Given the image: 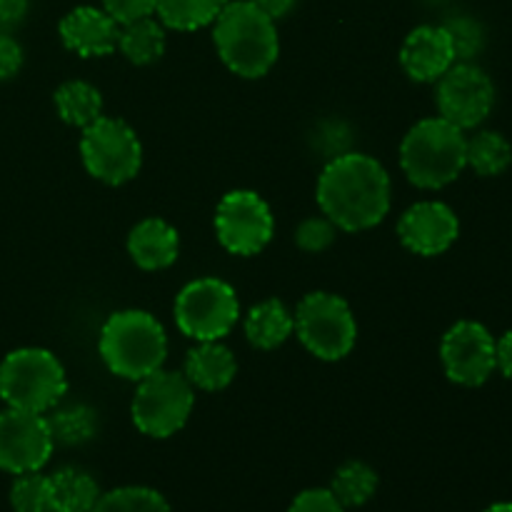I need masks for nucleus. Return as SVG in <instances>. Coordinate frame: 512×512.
<instances>
[{"instance_id": "obj_1", "label": "nucleus", "mask_w": 512, "mask_h": 512, "mask_svg": "<svg viewBox=\"0 0 512 512\" xmlns=\"http://www.w3.org/2000/svg\"><path fill=\"white\" fill-rule=\"evenodd\" d=\"M318 205L335 228L350 233L373 228L390 210L388 173L370 155H335L318 180Z\"/></svg>"}, {"instance_id": "obj_2", "label": "nucleus", "mask_w": 512, "mask_h": 512, "mask_svg": "<svg viewBox=\"0 0 512 512\" xmlns=\"http://www.w3.org/2000/svg\"><path fill=\"white\" fill-rule=\"evenodd\" d=\"M213 40L223 63L243 78H263L280 53L275 20L250 0L225 5L215 20Z\"/></svg>"}, {"instance_id": "obj_3", "label": "nucleus", "mask_w": 512, "mask_h": 512, "mask_svg": "<svg viewBox=\"0 0 512 512\" xmlns=\"http://www.w3.org/2000/svg\"><path fill=\"white\" fill-rule=\"evenodd\" d=\"M100 355L110 373L143 380L163 368L168 338L163 325L145 310H120L100 330Z\"/></svg>"}, {"instance_id": "obj_4", "label": "nucleus", "mask_w": 512, "mask_h": 512, "mask_svg": "<svg viewBox=\"0 0 512 512\" xmlns=\"http://www.w3.org/2000/svg\"><path fill=\"white\" fill-rule=\"evenodd\" d=\"M465 148L468 138L458 125L448 123L445 118H428L420 120L405 135L400 163L410 183L425 190H438L463 173L468 165Z\"/></svg>"}, {"instance_id": "obj_5", "label": "nucleus", "mask_w": 512, "mask_h": 512, "mask_svg": "<svg viewBox=\"0 0 512 512\" xmlns=\"http://www.w3.org/2000/svg\"><path fill=\"white\" fill-rule=\"evenodd\" d=\"M68 390L65 370L50 350L20 348L0 363V398L8 408L48 413Z\"/></svg>"}, {"instance_id": "obj_6", "label": "nucleus", "mask_w": 512, "mask_h": 512, "mask_svg": "<svg viewBox=\"0 0 512 512\" xmlns=\"http://www.w3.org/2000/svg\"><path fill=\"white\" fill-rule=\"evenodd\" d=\"M193 403L195 395L190 380L160 368L140 380L133 398V423L150 438H170L188 423Z\"/></svg>"}, {"instance_id": "obj_7", "label": "nucleus", "mask_w": 512, "mask_h": 512, "mask_svg": "<svg viewBox=\"0 0 512 512\" xmlns=\"http://www.w3.org/2000/svg\"><path fill=\"white\" fill-rule=\"evenodd\" d=\"M295 328L305 348L320 360H340L358 338L350 305L333 293H310L300 300Z\"/></svg>"}, {"instance_id": "obj_8", "label": "nucleus", "mask_w": 512, "mask_h": 512, "mask_svg": "<svg viewBox=\"0 0 512 512\" xmlns=\"http://www.w3.org/2000/svg\"><path fill=\"white\" fill-rule=\"evenodd\" d=\"M80 153L90 175L108 185L128 183L143 163V148L128 123L100 115L95 123L83 128Z\"/></svg>"}, {"instance_id": "obj_9", "label": "nucleus", "mask_w": 512, "mask_h": 512, "mask_svg": "<svg viewBox=\"0 0 512 512\" xmlns=\"http://www.w3.org/2000/svg\"><path fill=\"white\" fill-rule=\"evenodd\" d=\"M240 315L235 290L215 278L195 280L180 290L175 300V320L188 338L220 340L235 328Z\"/></svg>"}, {"instance_id": "obj_10", "label": "nucleus", "mask_w": 512, "mask_h": 512, "mask_svg": "<svg viewBox=\"0 0 512 512\" xmlns=\"http://www.w3.org/2000/svg\"><path fill=\"white\" fill-rule=\"evenodd\" d=\"M215 230L225 250L235 255H255L270 243L275 230L268 203L253 190H233L215 213Z\"/></svg>"}, {"instance_id": "obj_11", "label": "nucleus", "mask_w": 512, "mask_h": 512, "mask_svg": "<svg viewBox=\"0 0 512 512\" xmlns=\"http://www.w3.org/2000/svg\"><path fill=\"white\" fill-rule=\"evenodd\" d=\"M440 118L460 130L478 128L495 105V85L483 68L473 63H455L438 78Z\"/></svg>"}, {"instance_id": "obj_12", "label": "nucleus", "mask_w": 512, "mask_h": 512, "mask_svg": "<svg viewBox=\"0 0 512 512\" xmlns=\"http://www.w3.org/2000/svg\"><path fill=\"white\" fill-rule=\"evenodd\" d=\"M55 448L48 418L28 410L0 413V470L13 475L38 473Z\"/></svg>"}, {"instance_id": "obj_13", "label": "nucleus", "mask_w": 512, "mask_h": 512, "mask_svg": "<svg viewBox=\"0 0 512 512\" xmlns=\"http://www.w3.org/2000/svg\"><path fill=\"white\" fill-rule=\"evenodd\" d=\"M445 373L453 383L465 385V388H478L493 375L498 368V350H495V338L485 325L463 320L455 323L445 333L443 348Z\"/></svg>"}, {"instance_id": "obj_14", "label": "nucleus", "mask_w": 512, "mask_h": 512, "mask_svg": "<svg viewBox=\"0 0 512 512\" xmlns=\"http://www.w3.org/2000/svg\"><path fill=\"white\" fill-rule=\"evenodd\" d=\"M458 233L460 223L453 210L435 200L408 208L398 223V235L405 248L425 258L445 253L458 240Z\"/></svg>"}, {"instance_id": "obj_15", "label": "nucleus", "mask_w": 512, "mask_h": 512, "mask_svg": "<svg viewBox=\"0 0 512 512\" xmlns=\"http://www.w3.org/2000/svg\"><path fill=\"white\" fill-rule=\"evenodd\" d=\"M400 63L405 73L418 83H435L448 73L458 60L445 25H420L405 38L400 50Z\"/></svg>"}, {"instance_id": "obj_16", "label": "nucleus", "mask_w": 512, "mask_h": 512, "mask_svg": "<svg viewBox=\"0 0 512 512\" xmlns=\"http://www.w3.org/2000/svg\"><path fill=\"white\" fill-rule=\"evenodd\" d=\"M60 38L65 48L80 58H103L118 48L120 23H115L105 10L83 5L60 20Z\"/></svg>"}, {"instance_id": "obj_17", "label": "nucleus", "mask_w": 512, "mask_h": 512, "mask_svg": "<svg viewBox=\"0 0 512 512\" xmlns=\"http://www.w3.org/2000/svg\"><path fill=\"white\" fill-rule=\"evenodd\" d=\"M128 253L143 270H163L178 258V233L160 218H148L133 228Z\"/></svg>"}, {"instance_id": "obj_18", "label": "nucleus", "mask_w": 512, "mask_h": 512, "mask_svg": "<svg viewBox=\"0 0 512 512\" xmlns=\"http://www.w3.org/2000/svg\"><path fill=\"white\" fill-rule=\"evenodd\" d=\"M235 370H238L235 355L218 340H205L200 348L188 353L185 378L190 380V385L215 393V390H223L233 383Z\"/></svg>"}, {"instance_id": "obj_19", "label": "nucleus", "mask_w": 512, "mask_h": 512, "mask_svg": "<svg viewBox=\"0 0 512 512\" xmlns=\"http://www.w3.org/2000/svg\"><path fill=\"white\" fill-rule=\"evenodd\" d=\"M48 485L50 512H90L100 498L95 478L80 468H63L48 475Z\"/></svg>"}, {"instance_id": "obj_20", "label": "nucleus", "mask_w": 512, "mask_h": 512, "mask_svg": "<svg viewBox=\"0 0 512 512\" xmlns=\"http://www.w3.org/2000/svg\"><path fill=\"white\" fill-rule=\"evenodd\" d=\"M295 328L293 315L280 300H265L253 308L245 320V335L260 350H273L290 338Z\"/></svg>"}, {"instance_id": "obj_21", "label": "nucleus", "mask_w": 512, "mask_h": 512, "mask_svg": "<svg viewBox=\"0 0 512 512\" xmlns=\"http://www.w3.org/2000/svg\"><path fill=\"white\" fill-rule=\"evenodd\" d=\"M118 48L135 65H150L165 53L163 25L153 18H140L120 28Z\"/></svg>"}, {"instance_id": "obj_22", "label": "nucleus", "mask_w": 512, "mask_h": 512, "mask_svg": "<svg viewBox=\"0 0 512 512\" xmlns=\"http://www.w3.org/2000/svg\"><path fill=\"white\" fill-rule=\"evenodd\" d=\"M55 108L68 125L88 128L103 113V98L90 83L70 80V83L60 85L58 93H55Z\"/></svg>"}, {"instance_id": "obj_23", "label": "nucleus", "mask_w": 512, "mask_h": 512, "mask_svg": "<svg viewBox=\"0 0 512 512\" xmlns=\"http://www.w3.org/2000/svg\"><path fill=\"white\" fill-rule=\"evenodd\" d=\"M230 0H158L160 23L173 30H198L215 23Z\"/></svg>"}, {"instance_id": "obj_24", "label": "nucleus", "mask_w": 512, "mask_h": 512, "mask_svg": "<svg viewBox=\"0 0 512 512\" xmlns=\"http://www.w3.org/2000/svg\"><path fill=\"white\" fill-rule=\"evenodd\" d=\"M465 160L470 168L483 178H493V175L505 173L512 163V145L508 138L495 130H483V133L473 135L465 148Z\"/></svg>"}, {"instance_id": "obj_25", "label": "nucleus", "mask_w": 512, "mask_h": 512, "mask_svg": "<svg viewBox=\"0 0 512 512\" xmlns=\"http://www.w3.org/2000/svg\"><path fill=\"white\" fill-rule=\"evenodd\" d=\"M378 490V475L370 465L360 463V460H350L343 468L335 473L330 493L340 500L343 508H360L368 503Z\"/></svg>"}, {"instance_id": "obj_26", "label": "nucleus", "mask_w": 512, "mask_h": 512, "mask_svg": "<svg viewBox=\"0 0 512 512\" xmlns=\"http://www.w3.org/2000/svg\"><path fill=\"white\" fill-rule=\"evenodd\" d=\"M90 512H170V505L158 490L143 488V485H128V488L100 493L98 503L93 505Z\"/></svg>"}, {"instance_id": "obj_27", "label": "nucleus", "mask_w": 512, "mask_h": 512, "mask_svg": "<svg viewBox=\"0 0 512 512\" xmlns=\"http://www.w3.org/2000/svg\"><path fill=\"white\" fill-rule=\"evenodd\" d=\"M53 440L60 445H83L98 433V415L85 405H70L48 418Z\"/></svg>"}, {"instance_id": "obj_28", "label": "nucleus", "mask_w": 512, "mask_h": 512, "mask_svg": "<svg viewBox=\"0 0 512 512\" xmlns=\"http://www.w3.org/2000/svg\"><path fill=\"white\" fill-rule=\"evenodd\" d=\"M10 505L15 512H50V485L45 475L23 473L10 488Z\"/></svg>"}, {"instance_id": "obj_29", "label": "nucleus", "mask_w": 512, "mask_h": 512, "mask_svg": "<svg viewBox=\"0 0 512 512\" xmlns=\"http://www.w3.org/2000/svg\"><path fill=\"white\" fill-rule=\"evenodd\" d=\"M445 30L450 33V40H453L455 48V60H460V63H468V60H473L475 55L483 50V28H480L473 18L450 20V23L445 25Z\"/></svg>"}, {"instance_id": "obj_30", "label": "nucleus", "mask_w": 512, "mask_h": 512, "mask_svg": "<svg viewBox=\"0 0 512 512\" xmlns=\"http://www.w3.org/2000/svg\"><path fill=\"white\" fill-rule=\"evenodd\" d=\"M335 223L330 218H308L295 230V243L308 253H323L335 240Z\"/></svg>"}, {"instance_id": "obj_31", "label": "nucleus", "mask_w": 512, "mask_h": 512, "mask_svg": "<svg viewBox=\"0 0 512 512\" xmlns=\"http://www.w3.org/2000/svg\"><path fill=\"white\" fill-rule=\"evenodd\" d=\"M158 8V0H103V10L115 20L125 25L133 20L150 18Z\"/></svg>"}, {"instance_id": "obj_32", "label": "nucleus", "mask_w": 512, "mask_h": 512, "mask_svg": "<svg viewBox=\"0 0 512 512\" xmlns=\"http://www.w3.org/2000/svg\"><path fill=\"white\" fill-rule=\"evenodd\" d=\"M288 512H345V508L330 490L313 488L300 493L298 498L290 503Z\"/></svg>"}, {"instance_id": "obj_33", "label": "nucleus", "mask_w": 512, "mask_h": 512, "mask_svg": "<svg viewBox=\"0 0 512 512\" xmlns=\"http://www.w3.org/2000/svg\"><path fill=\"white\" fill-rule=\"evenodd\" d=\"M23 68V48L10 33L0 30V80H10Z\"/></svg>"}, {"instance_id": "obj_34", "label": "nucleus", "mask_w": 512, "mask_h": 512, "mask_svg": "<svg viewBox=\"0 0 512 512\" xmlns=\"http://www.w3.org/2000/svg\"><path fill=\"white\" fill-rule=\"evenodd\" d=\"M28 13V0H0V30L8 33Z\"/></svg>"}, {"instance_id": "obj_35", "label": "nucleus", "mask_w": 512, "mask_h": 512, "mask_svg": "<svg viewBox=\"0 0 512 512\" xmlns=\"http://www.w3.org/2000/svg\"><path fill=\"white\" fill-rule=\"evenodd\" d=\"M495 350H498V368L503 370L505 378L512 380V330L495 343Z\"/></svg>"}, {"instance_id": "obj_36", "label": "nucleus", "mask_w": 512, "mask_h": 512, "mask_svg": "<svg viewBox=\"0 0 512 512\" xmlns=\"http://www.w3.org/2000/svg\"><path fill=\"white\" fill-rule=\"evenodd\" d=\"M253 5H258L265 15H270L273 20L283 18L290 10L295 8V0H250Z\"/></svg>"}, {"instance_id": "obj_37", "label": "nucleus", "mask_w": 512, "mask_h": 512, "mask_svg": "<svg viewBox=\"0 0 512 512\" xmlns=\"http://www.w3.org/2000/svg\"><path fill=\"white\" fill-rule=\"evenodd\" d=\"M483 512H512V503H495V505H490V508L483 510Z\"/></svg>"}]
</instances>
